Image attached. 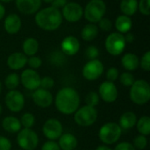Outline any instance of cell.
I'll return each instance as SVG.
<instances>
[{"instance_id":"obj_49","label":"cell","mask_w":150,"mask_h":150,"mask_svg":"<svg viewBox=\"0 0 150 150\" xmlns=\"http://www.w3.org/2000/svg\"><path fill=\"white\" fill-rule=\"evenodd\" d=\"M41 1H43V2H45L47 4H51L53 2V0H41Z\"/></svg>"},{"instance_id":"obj_2","label":"cell","mask_w":150,"mask_h":150,"mask_svg":"<svg viewBox=\"0 0 150 150\" xmlns=\"http://www.w3.org/2000/svg\"><path fill=\"white\" fill-rule=\"evenodd\" d=\"M62 12L53 6L39 10L35 13L34 20L36 25L42 30L51 32L57 30L62 23Z\"/></svg>"},{"instance_id":"obj_11","label":"cell","mask_w":150,"mask_h":150,"mask_svg":"<svg viewBox=\"0 0 150 150\" xmlns=\"http://www.w3.org/2000/svg\"><path fill=\"white\" fill-rule=\"evenodd\" d=\"M5 105L12 112H19L25 106L24 95L18 90L9 91L4 98Z\"/></svg>"},{"instance_id":"obj_27","label":"cell","mask_w":150,"mask_h":150,"mask_svg":"<svg viewBox=\"0 0 150 150\" xmlns=\"http://www.w3.org/2000/svg\"><path fill=\"white\" fill-rule=\"evenodd\" d=\"M120 11L124 15L131 17L138 11V1L137 0H121Z\"/></svg>"},{"instance_id":"obj_38","label":"cell","mask_w":150,"mask_h":150,"mask_svg":"<svg viewBox=\"0 0 150 150\" xmlns=\"http://www.w3.org/2000/svg\"><path fill=\"white\" fill-rule=\"evenodd\" d=\"M85 55L89 60H95L99 55V50L96 46H89L85 50Z\"/></svg>"},{"instance_id":"obj_5","label":"cell","mask_w":150,"mask_h":150,"mask_svg":"<svg viewBox=\"0 0 150 150\" xmlns=\"http://www.w3.org/2000/svg\"><path fill=\"white\" fill-rule=\"evenodd\" d=\"M106 12V4L104 0H91L83 9V16L90 23H98Z\"/></svg>"},{"instance_id":"obj_37","label":"cell","mask_w":150,"mask_h":150,"mask_svg":"<svg viewBox=\"0 0 150 150\" xmlns=\"http://www.w3.org/2000/svg\"><path fill=\"white\" fill-rule=\"evenodd\" d=\"M27 64L30 67V69L35 70L42 65V60L39 56L33 55V56H30L29 58H27Z\"/></svg>"},{"instance_id":"obj_10","label":"cell","mask_w":150,"mask_h":150,"mask_svg":"<svg viewBox=\"0 0 150 150\" xmlns=\"http://www.w3.org/2000/svg\"><path fill=\"white\" fill-rule=\"evenodd\" d=\"M42 133L48 141H55L63 134V127L57 119H48L42 127Z\"/></svg>"},{"instance_id":"obj_7","label":"cell","mask_w":150,"mask_h":150,"mask_svg":"<svg viewBox=\"0 0 150 150\" xmlns=\"http://www.w3.org/2000/svg\"><path fill=\"white\" fill-rule=\"evenodd\" d=\"M127 42L125 40L124 35L120 33H112L109 34L105 41V50L113 56H118L121 54L126 47Z\"/></svg>"},{"instance_id":"obj_47","label":"cell","mask_w":150,"mask_h":150,"mask_svg":"<svg viewBox=\"0 0 150 150\" xmlns=\"http://www.w3.org/2000/svg\"><path fill=\"white\" fill-rule=\"evenodd\" d=\"M5 11H6V10H5L4 6V5L2 4V3L0 2V20H2L3 18L4 17Z\"/></svg>"},{"instance_id":"obj_40","label":"cell","mask_w":150,"mask_h":150,"mask_svg":"<svg viewBox=\"0 0 150 150\" xmlns=\"http://www.w3.org/2000/svg\"><path fill=\"white\" fill-rule=\"evenodd\" d=\"M140 66L141 68L149 72L150 70V52L149 51H147L143 55L142 57L141 58L140 60Z\"/></svg>"},{"instance_id":"obj_44","label":"cell","mask_w":150,"mask_h":150,"mask_svg":"<svg viewBox=\"0 0 150 150\" xmlns=\"http://www.w3.org/2000/svg\"><path fill=\"white\" fill-rule=\"evenodd\" d=\"M114 150H136L132 143L127 142H122L120 143H118L115 147Z\"/></svg>"},{"instance_id":"obj_17","label":"cell","mask_w":150,"mask_h":150,"mask_svg":"<svg viewBox=\"0 0 150 150\" xmlns=\"http://www.w3.org/2000/svg\"><path fill=\"white\" fill-rule=\"evenodd\" d=\"M80 49V42L75 36L69 35L65 37L61 43V51L66 56H72L78 53Z\"/></svg>"},{"instance_id":"obj_28","label":"cell","mask_w":150,"mask_h":150,"mask_svg":"<svg viewBox=\"0 0 150 150\" xmlns=\"http://www.w3.org/2000/svg\"><path fill=\"white\" fill-rule=\"evenodd\" d=\"M136 128L140 134L148 136L150 134V118L149 116H142L136 122Z\"/></svg>"},{"instance_id":"obj_18","label":"cell","mask_w":150,"mask_h":150,"mask_svg":"<svg viewBox=\"0 0 150 150\" xmlns=\"http://www.w3.org/2000/svg\"><path fill=\"white\" fill-rule=\"evenodd\" d=\"M6 64L12 70L22 69L27 64V56L21 52L12 53L8 56Z\"/></svg>"},{"instance_id":"obj_50","label":"cell","mask_w":150,"mask_h":150,"mask_svg":"<svg viewBox=\"0 0 150 150\" xmlns=\"http://www.w3.org/2000/svg\"><path fill=\"white\" fill-rule=\"evenodd\" d=\"M13 0H0V2H3V3H10Z\"/></svg>"},{"instance_id":"obj_39","label":"cell","mask_w":150,"mask_h":150,"mask_svg":"<svg viewBox=\"0 0 150 150\" xmlns=\"http://www.w3.org/2000/svg\"><path fill=\"white\" fill-rule=\"evenodd\" d=\"M119 76H120V72H119L118 69L115 67H111L106 71V74H105V77H106L107 81L112 82V83H114L119 78Z\"/></svg>"},{"instance_id":"obj_36","label":"cell","mask_w":150,"mask_h":150,"mask_svg":"<svg viewBox=\"0 0 150 150\" xmlns=\"http://www.w3.org/2000/svg\"><path fill=\"white\" fill-rule=\"evenodd\" d=\"M138 10L142 15L149 16L150 14V0H140L138 2Z\"/></svg>"},{"instance_id":"obj_33","label":"cell","mask_w":150,"mask_h":150,"mask_svg":"<svg viewBox=\"0 0 150 150\" xmlns=\"http://www.w3.org/2000/svg\"><path fill=\"white\" fill-rule=\"evenodd\" d=\"M133 146L135 149L143 150L145 149L148 146V139L147 136H144L142 134H139L134 137L133 142Z\"/></svg>"},{"instance_id":"obj_16","label":"cell","mask_w":150,"mask_h":150,"mask_svg":"<svg viewBox=\"0 0 150 150\" xmlns=\"http://www.w3.org/2000/svg\"><path fill=\"white\" fill-rule=\"evenodd\" d=\"M41 0H15L16 7L25 15L35 14L41 6Z\"/></svg>"},{"instance_id":"obj_42","label":"cell","mask_w":150,"mask_h":150,"mask_svg":"<svg viewBox=\"0 0 150 150\" xmlns=\"http://www.w3.org/2000/svg\"><path fill=\"white\" fill-rule=\"evenodd\" d=\"M40 150H61V149L54 141H47L42 145Z\"/></svg>"},{"instance_id":"obj_1","label":"cell","mask_w":150,"mask_h":150,"mask_svg":"<svg viewBox=\"0 0 150 150\" xmlns=\"http://www.w3.org/2000/svg\"><path fill=\"white\" fill-rule=\"evenodd\" d=\"M57 111L65 115L74 114L80 107V97L72 87H63L57 92L54 98Z\"/></svg>"},{"instance_id":"obj_21","label":"cell","mask_w":150,"mask_h":150,"mask_svg":"<svg viewBox=\"0 0 150 150\" xmlns=\"http://www.w3.org/2000/svg\"><path fill=\"white\" fill-rule=\"evenodd\" d=\"M121 64H122L123 68L126 70H127L128 72L134 71L140 66V59L135 54L127 53V54H125L122 56Z\"/></svg>"},{"instance_id":"obj_35","label":"cell","mask_w":150,"mask_h":150,"mask_svg":"<svg viewBox=\"0 0 150 150\" xmlns=\"http://www.w3.org/2000/svg\"><path fill=\"white\" fill-rule=\"evenodd\" d=\"M54 86V80L50 76H44L40 78V88H42L44 90L49 91Z\"/></svg>"},{"instance_id":"obj_26","label":"cell","mask_w":150,"mask_h":150,"mask_svg":"<svg viewBox=\"0 0 150 150\" xmlns=\"http://www.w3.org/2000/svg\"><path fill=\"white\" fill-rule=\"evenodd\" d=\"M98 35V27L92 23H90L83 26L81 32L82 39L85 41H91Z\"/></svg>"},{"instance_id":"obj_20","label":"cell","mask_w":150,"mask_h":150,"mask_svg":"<svg viewBox=\"0 0 150 150\" xmlns=\"http://www.w3.org/2000/svg\"><path fill=\"white\" fill-rule=\"evenodd\" d=\"M58 140V145L61 150H75L77 147V139L70 133L62 134Z\"/></svg>"},{"instance_id":"obj_32","label":"cell","mask_w":150,"mask_h":150,"mask_svg":"<svg viewBox=\"0 0 150 150\" xmlns=\"http://www.w3.org/2000/svg\"><path fill=\"white\" fill-rule=\"evenodd\" d=\"M120 82L122 85L126 86V87H131L133 85V83H134L135 79H134V76L132 73L128 72V71H126V72H123L120 76Z\"/></svg>"},{"instance_id":"obj_6","label":"cell","mask_w":150,"mask_h":150,"mask_svg":"<svg viewBox=\"0 0 150 150\" xmlns=\"http://www.w3.org/2000/svg\"><path fill=\"white\" fill-rule=\"evenodd\" d=\"M98 111L95 107L83 105L79 107L74 113V120L80 127H90L98 120Z\"/></svg>"},{"instance_id":"obj_52","label":"cell","mask_w":150,"mask_h":150,"mask_svg":"<svg viewBox=\"0 0 150 150\" xmlns=\"http://www.w3.org/2000/svg\"><path fill=\"white\" fill-rule=\"evenodd\" d=\"M1 91H2V83L0 82V94H1Z\"/></svg>"},{"instance_id":"obj_24","label":"cell","mask_w":150,"mask_h":150,"mask_svg":"<svg viewBox=\"0 0 150 150\" xmlns=\"http://www.w3.org/2000/svg\"><path fill=\"white\" fill-rule=\"evenodd\" d=\"M133 26V22L130 17L127 15H120L115 20V27L118 30V33H127L130 32Z\"/></svg>"},{"instance_id":"obj_41","label":"cell","mask_w":150,"mask_h":150,"mask_svg":"<svg viewBox=\"0 0 150 150\" xmlns=\"http://www.w3.org/2000/svg\"><path fill=\"white\" fill-rule=\"evenodd\" d=\"M98 27L105 31V32H108L111 31L112 28V22L111 19L107 18H103L99 22H98Z\"/></svg>"},{"instance_id":"obj_25","label":"cell","mask_w":150,"mask_h":150,"mask_svg":"<svg viewBox=\"0 0 150 150\" xmlns=\"http://www.w3.org/2000/svg\"><path fill=\"white\" fill-rule=\"evenodd\" d=\"M39 42L35 38L29 37L25 39L22 44V50L23 54H25L26 56H33L35 55L39 51Z\"/></svg>"},{"instance_id":"obj_14","label":"cell","mask_w":150,"mask_h":150,"mask_svg":"<svg viewBox=\"0 0 150 150\" xmlns=\"http://www.w3.org/2000/svg\"><path fill=\"white\" fill-rule=\"evenodd\" d=\"M98 93L99 98L104 102L108 104L114 103L117 100L119 95V91L115 83L109 81H105L99 85Z\"/></svg>"},{"instance_id":"obj_12","label":"cell","mask_w":150,"mask_h":150,"mask_svg":"<svg viewBox=\"0 0 150 150\" xmlns=\"http://www.w3.org/2000/svg\"><path fill=\"white\" fill-rule=\"evenodd\" d=\"M62 18H65L68 22L76 23L83 16V9L78 3L69 2L62 7Z\"/></svg>"},{"instance_id":"obj_53","label":"cell","mask_w":150,"mask_h":150,"mask_svg":"<svg viewBox=\"0 0 150 150\" xmlns=\"http://www.w3.org/2000/svg\"><path fill=\"white\" fill-rule=\"evenodd\" d=\"M20 150H22V149H20Z\"/></svg>"},{"instance_id":"obj_23","label":"cell","mask_w":150,"mask_h":150,"mask_svg":"<svg viewBox=\"0 0 150 150\" xmlns=\"http://www.w3.org/2000/svg\"><path fill=\"white\" fill-rule=\"evenodd\" d=\"M2 127L4 131L10 134L18 133L22 128L19 120L14 116L5 117L2 121Z\"/></svg>"},{"instance_id":"obj_30","label":"cell","mask_w":150,"mask_h":150,"mask_svg":"<svg viewBox=\"0 0 150 150\" xmlns=\"http://www.w3.org/2000/svg\"><path fill=\"white\" fill-rule=\"evenodd\" d=\"M49 61L51 64L54 66H62L66 62L67 57L61 50H55L51 53L49 56Z\"/></svg>"},{"instance_id":"obj_54","label":"cell","mask_w":150,"mask_h":150,"mask_svg":"<svg viewBox=\"0 0 150 150\" xmlns=\"http://www.w3.org/2000/svg\"><path fill=\"white\" fill-rule=\"evenodd\" d=\"M75 150H76V149H75Z\"/></svg>"},{"instance_id":"obj_48","label":"cell","mask_w":150,"mask_h":150,"mask_svg":"<svg viewBox=\"0 0 150 150\" xmlns=\"http://www.w3.org/2000/svg\"><path fill=\"white\" fill-rule=\"evenodd\" d=\"M95 150H112L110 147H108L107 145H100L98 146Z\"/></svg>"},{"instance_id":"obj_46","label":"cell","mask_w":150,"mask_h":150,"mask_svg":"<svg viewBox=\"0 0 150 150\" xmlns=\"http://www.w3.org/2000/svg\"><path fill=\"white\" fill-rule=\"evenodd\" d=\"M124 38H125V40L126 42H128V43H132L134 40V36L132 33L128 32L126 33V35H124Z\"/></svg>"},{"instance_id":"obj_4","label":"cell","mask_w":150,"mask_h":150,"mask_svg":"<svg viewBox=\"0 0 150 150\" xmlns=\"http://www.w3.org/2000/svg\"><path fill=\"white\" fill-rule=\"evenodd\" d=\"M122 134V129L118 123L107 122L104 124L98 131V138L105 145L116 143Z\"/></svg>"},{"instance_id":"obj_51","label":"cell","mask_w":150,"mask_h":150,"mask_svg":"<svg viewBox=\"0 0 150 150\" xmlns=\"http://www.w3.org/2000/svg\"><path fill=\"white\" fill-rule=\"evenodd\" d=\"M2 112H3V107H2V105H1V104H0V115L2 114Z\"/></svg>"},{"instance_id":"obj_3","label":"cell","mask_w":150,"mask_h":150,"mask_svg":"<svg viewBox=\"0 0 150 150\" xmlns=\"http://www.w3.org/2000/svg\"><path fill=\"white\" fill-rule=\"evenodd\" d=\"M129 97L134 104L143 105L149 103L150 100V85L143 79L135 80L130 87Z\"/></svg>"},{"instance_id":"obj_43","label":"cell","mask_w":150,"mask_h":150,"mask_svg":"<svg viewBox=\"0 0 150 150\" xmlns=\"http://www.w3.org/2000/svg\"><path fill=\"white\" fill-rule=\"evenodd\" d=\"M11 141L6 137L0 135V150H11Z\"/></svg>"},{"instance_id":"obj_15","label":"cell","mask_w":150,"mask_h":150,"mask_svg":"<svg viewBox=\"0 0 150 150\" xmlns=\"http://www.w3.org/2000/svg\"><path fill=\"white\" fill-rule=\"evenodd\" d=\"M32 98L33 103L40 108H47L54 102L52 93L49 91L44 90L42 88H38L37 90L33 91Z\"/></svg>"},{"instance_id":"obj_19","label":"cell","mask_w":150,"mask_h":150,"mask_svg":"<svg viewBox=\"0 0 150 150\" xmlns=\"http://www.w3.org/2000/svg\"><path fill=\"white\" fill-rule=\"evenodd\" d=\"M22 26V21L18 15L15 13L9 14L4 22V27L7 33L15 34L19 32Z\"/></svg>"},{"instance_id":"obj_31","label":"cell","mask_w":150,"mask_h":150,"mask_svg":"<svg viewBox=\"0 0 150 150\" xmlns=\"http://www.w3.org/2000/svg\"><path fill=\"white\" fill-rule=\"evenodd\" d=\"M19 121L21 127H23L24 128H32L35 123V117L31 112H25L21 116Z\"/></svg>"},{"instance_id":"obj_9","label":"cell","mask_w":150,"mask_h":150,"mask_svg":"<svg viewBox=\"0 0 150 150\" xmlns=\"http://www.w3.org/2000/svg\"><path fill=\"white\" fill-rule=\"evenodd\" d=\"M104 64L100 60H90L83 68V76L88 81H95L98 79L104 73Z\"/></svg>"},{"instance_id":"obj_13","label":"cell","mask_w":150,"mask_h":150,"mask_svg":"<svg viewBox=\"0 0 150 150\" xmlns=\"http://www.w3.org/2000/svg\"><path fill=\"white\" fill-rule=\"evenodd\" d=\"M20 83L22 85L29 91H35L40 88V76L38 72L32 69H26L22 71L20 75Z\"/></svg>"},{"instance_id":"obj_29","label":"cell","mask_w":150,"mask_h":150,"mask_svg":"<svg viewBox=\"0 0 150 150\" xmlns=\"http://www.w3.org/2000/svg\"><path fill=\"white\" fill-rule=\"evenodd\" d=\"M19 83H20V77L17 73H11L4 79V85L9 91L17 90Z\"/></svg>"},{"instance_id":"obj_45","label":"cell","mask_w":150,"mask_h":150,"mask_svg":"<svg viewBox=\"0 0 150 150\" xmlns=\"http://www.w3.org/2000/svg\"><path fill=\"white\" fill-rule=\"evenodd\" d=\"M66 4H67V0H53V2L51 3L52 4L51 6L60 10V8H62Z\"/></svg>"},{"instance_id":"obj_34","label":"cell","mask_w":150,"mask_h":150,"mask_svg":"<svg viewBox=\"0 0 150 150\" xmlns=\"http://www.w3.org/2000/svg\"><path fill=\"white\" fill-rule=\"evenodd\" d=\"M99 100H100L99 95L96 91H90L85 98L86 105H89L91 107H96L99 104Z\"/></svg>"},{"instance_id":"obj_22","label":"cell","mask_w":150,"mask_h":150,"mask_svg":"<svg viewBox=\"0 0 150 150\" xmlns=\"http://www.w3.org/2000/svg\"><path fill=\"white\" fill-rule=\"evenodd\" d=\"M137 120V116L134 112H126L120 117L118 124L122 130H130L135 127Z\"/></svg>"},{"instance_id":"obj_8","label":"cell","mask_w":150,"mask_h":150,"mask_svg":"<svg viewBox=\"0 0 150 150\" xmlns=\"http://www.w3.org/2000/svg\"><path fill=\"white\" fill-rule=\"evenodd\" d=\"M17 143L22 150H34L39 145L38 134L31 128H23L18 133Z\"/></svg>"}]
</instances>
